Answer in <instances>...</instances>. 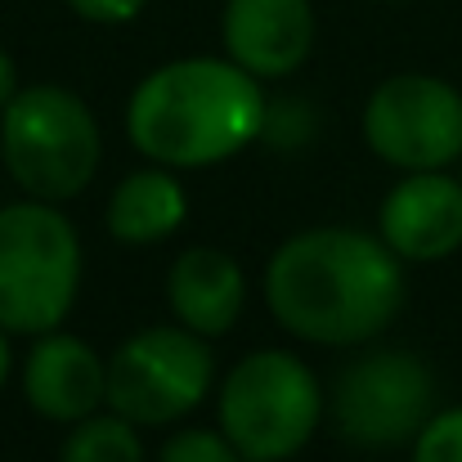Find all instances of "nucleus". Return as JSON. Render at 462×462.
Segmentation results:
<instances>
[{
    "mask_svg": "<svg viewBox=\"0 0 462 462\" xmlns=\"http://www.w3.org/2000/svg\"><path fill=\"white\" fill-rule=\"evenodd\" d=\"M404 261L382 234L350 225L301 229L265 265V306L310 346H364L404 310Z\"/></svg>",
    "mask_w": 462,
    "mask_h": 462,
    "instance_id": "nucleus-1",
    "label": "nucleus"
},
{
    "mask_svg": "<svg viewBox=\"0 0 462 462\" xmlns=\"http://www.w3.org/2000/svg\"><path fill=\"white\" fill-rule=\"evenodd\" d=\"M261 77L229 54H193L153 68L126 104V135L140 153L171 171H202L238 157L265 131Z\"/></svg>",
    "mask_w": 462,
    "mask_h": 462,
    "instance_id": "nucleus-2",
    "label": "nucleus"
},
{
    "mask_svg": "<svg viewBox=\"0 0 462 462\" xmlns=\"http://www.w3.org/2000/svg\"><path fill=\"white\" fill-rule=\"evenodd\" d=\"M0 157L27 198L72 202L104 162V131L77 90L36 81L0 113Z\"/></svg>",
    "mask_w": 462,
    "mask_h": 462,
    "instance_id": "nucleus-3",
    "label": "nucleus"
},
{
    "mask_svg": "<svg viewBox=\"0 0 462 462\" xmlns=\"http://www.w3.org/2000/svg\"><path fill=\"white\" fill-rule=\"evenodd\" d=\"M81 292V234L59 202L0 207V328L9 337L54 332Z\"/></svg>",
    "mask_w": 462,
    "mask_h": 462,
    "instance_id": "nucleus-4",
    "label": "nucleus"
},
{
    "mask_svg": "<svg viewBox=\"0 0 462 462\" xmlns=\"http://www.w3.org/2000/svg\"><path fill=\"white\" fill-rule=\"evenodd\" d=\"M323 404V382L301 355L252 350L225 373L216 418L247 462H288L314 440Z\"/></svg>",
    "mask_w": 462,
    "mask_h": 462,
    "instance_id": "nucleus-5",
    "label": "nucleus"
},
{
    "mask_svg": "<svg viewBox=\"0 0 462 462\" xmlns=\"http://www.w3.org/2000/svg\"><path fill=\"white\" fill-rule=\"evenodd\" d=\"M216 386V350L184 323L131 332L108 359V409L135 427L184 422Z\"/></svg>",
    "mask_w": 462,
    "mask_h": 462,
    "instance_id": "nucleus-6",
    "label": "nucleus"
},
{
    "mask_svg": "<svg viewBox=\"0 0 462 462\" xmlns=\"http://www.w3.org/2000/svg\"><path fill=\"white\" fill-rule=\"evenodd\" d=\"M431 413L436 373L413 350H364L332 382V427L368 454L413 445Z\"/></svg>",
    "mask_w": 462,
    "mask_h": 462,
    "instance_id": "nucleus-7",
    "label": "nucleus"
},
{
    "mask_svg": "<svg viewBox=\"0 0 462 462\" xmlns=\"http://www.w3.org/2000/svg\"><path fill=\"white\" fill-rule=\"evenodd\" d=\"M364 144L395 171H445L462 157V90L427 72L386 77L364 104Z\"/></svg>",
    "mask_w": 462,
    "mask_h": 462,
    "instance_id": "nucleus-8",
    "label": "nucleus"
},
{
    "mask_svg": "<svg viewBox=\"0 0 462 462\" xmlns=\"http://www.w3.org/2000/svg\"><path fill=\"white\" fill-rule=\"evenodd\" d=\"M23 395L36 418L72 427L108 409V359L77 332H41L23 359Z\"/></svg>",
    "mask_w": 462,
    "mask_h": 462,
    "instance_id": "nucleus-9",
    "label": "nucleus"
},
{
    "mask_svg": "<svg viewBox=\"0 0 462 462\" xmlns=\"http://www.w3.org/2000/svg\"><path fill=\"white\" fill-rule=\"evenodd\" d=\"M377 234L400 261H445L462 247V180L445 171H404L382 198Z\"/></svg>",
    "mask_w": 462,
    "mask_h": 462,
    "instance_id": "nucleus-10",
    "label": "nucleus"
},
{
    "mask_svg": "<svg viewBox=\"0 0 462 462\" xmlns=\"http://www.w3.org/2000/svg\"><path fill=\"white\" fill-rule=\"evenodd\" d=\"M225 54L261 81L292 77L314 50L310 0H225L220 14Z\"/></svg>",
    "mask_w": 462,
    "mask_h": 462,
    "instance_id": "nucleus-11",
    "label": "nucleus"
},
{
    "mask_svg": "<svg viewBox=\"0 0 462 462\" xmlns=\"http://www.w3.org/2000/svg\"><path fill=\"white\" fill-rule=\"evenodd\" d=\"M166 306L198 337H225L247 310V274L220 247H189L171 261Z\"/></svg>",
    "mask_w": 462,
    "mask_h": 462,
    "instance_id": "nucleus-12",
    "label": "nucleus"
},
{
    "mask_svg": "<svg viewBox=\"0 0 462 462\" xmlns=\"http://www.w3.org/2000/svg\"><path fill=\"white\" fill-rule=\"evenodd\" d=\"M184 220H189V193H184L180 175L171 166H157V162L131 171L113 189L108 211H104V225L122 247L166 243Z\"/></svg>",
    "mask_w": 462,
    "mask_h": 462,
    "instance_id": "nucleus-13",
    "label": "nucleus"
},
{
    "mask_svg": "<svg viewBox=\"0 0 462 462\" xmlns=\"http://www.w3.org/2000/svg\"><path fill=\"white\" fill-rule=\"evenodd\" d=\"M140 431L144 427H135L131 418H122L113 409H99V413L68 427L59 462H149Z\"/></svg>",
    "mask_w": 462,
    "mask_h": 462,
    "instance_id": "nucleus-14",
    "label": "nucleus"
},
{
    "mask_svg": "<svg viewBox=\"0 0 462 462\" xmlns=\"http://www.w3.org/2000/svg\"><path fill=\"white\" fill-rule=\"evenodd\" d=\"M157 462H247V458L234 449V440L220 427H184L157 449Z\"/></svg>",
    "mask_w": 462,
    "mask_h": 462,
    "instance_id": "nucleus-15",
    "label": "nucleus"
},
{
    "mask_svg": "<svg viewBox=\"0 0 462 462\" xmlns=\"http://www.w3.org/2000/svg\"><path fill=\"white\" fill-rule=\"evenodd\" d=\"M413 462H462V404L436 409L413 440Z\"/></svg>",
    "mask_w": 462,
    "mask_h": 462,
    "instance_id": "nucleus-16",
    "label": "nucleus"
},
{
    "mask_svg": "<svg viewBox=\"0 0 462 462\" xmlns=\"http://www.w3.org/2000/svg\"><path fill=\"white\" fill-rule=\"evenodd\" d=\"M310 135H314V113H310L301 99H274V104H265V131H261V140H270L279 149H301Z\"/></svg>",
    "mask_w": 462,
    "mask_h": 462,
    "instance_id": "nucleus-17",
    "label": "nucleus"
},
{
    "mask_svg": "<svg viewBox=\"0 0 462 462\" xmlns=\"http://www.w3.org/2000/svg\"><path fill=\"white\" fill-rule=\"evenodd\" d=\"M77 18L86 23H104V27H117V23H131L149 0H63Z\"/></svg>",
    "mask_w": 462,
    "mask_h": 462,
    "instance_id": "nucleus-18",
    "label": "nucleus"
},
{
    "mask_svg": "<svg viewBox=\"0 0 462 462\" xmlns=\"http://www.w3.org/2000/svg\"><path fill=\"white\" fill-rule=\"evenodd\" d=\"M18 90H23V86H18V63H14L9 50H0V113H5V104H9Z\"/></svg>",
    "mask_w": 462,
    "mask_h": 462,
    "instance_id": "nucleus-19",
    "label": "nucleus"
},
{
    "mask_svg": "<svg viewBox=\"0 0 462 462\" xmlns=\"http://www.w3.org/2000/svg\"><path fill=\"white\" fill-rule=\"evenodd\" d=\"M9 368H14V350H9V332L0 328V391L9 382Z\"/></svg>",
    "mask_w": 462,
    "mask_h": 462,
    "instance_id": "nucleus-20",
    "label": "nucleus"
},
{
    "mask_svg": "<svg viewBox=\"0 0 462 462\" xmlns=\"http://www.w3.org/2000/svg\"><path fill=\"white\" fill-rule=\"evenodd\" d=\"M386 5H400V0H386Z\"/></svg>",
    "mask_w": 462,
    "mask_h": 462,
    "instance_id": "nucleus-21",
    "label": "nucleus"
}]
</instances>
